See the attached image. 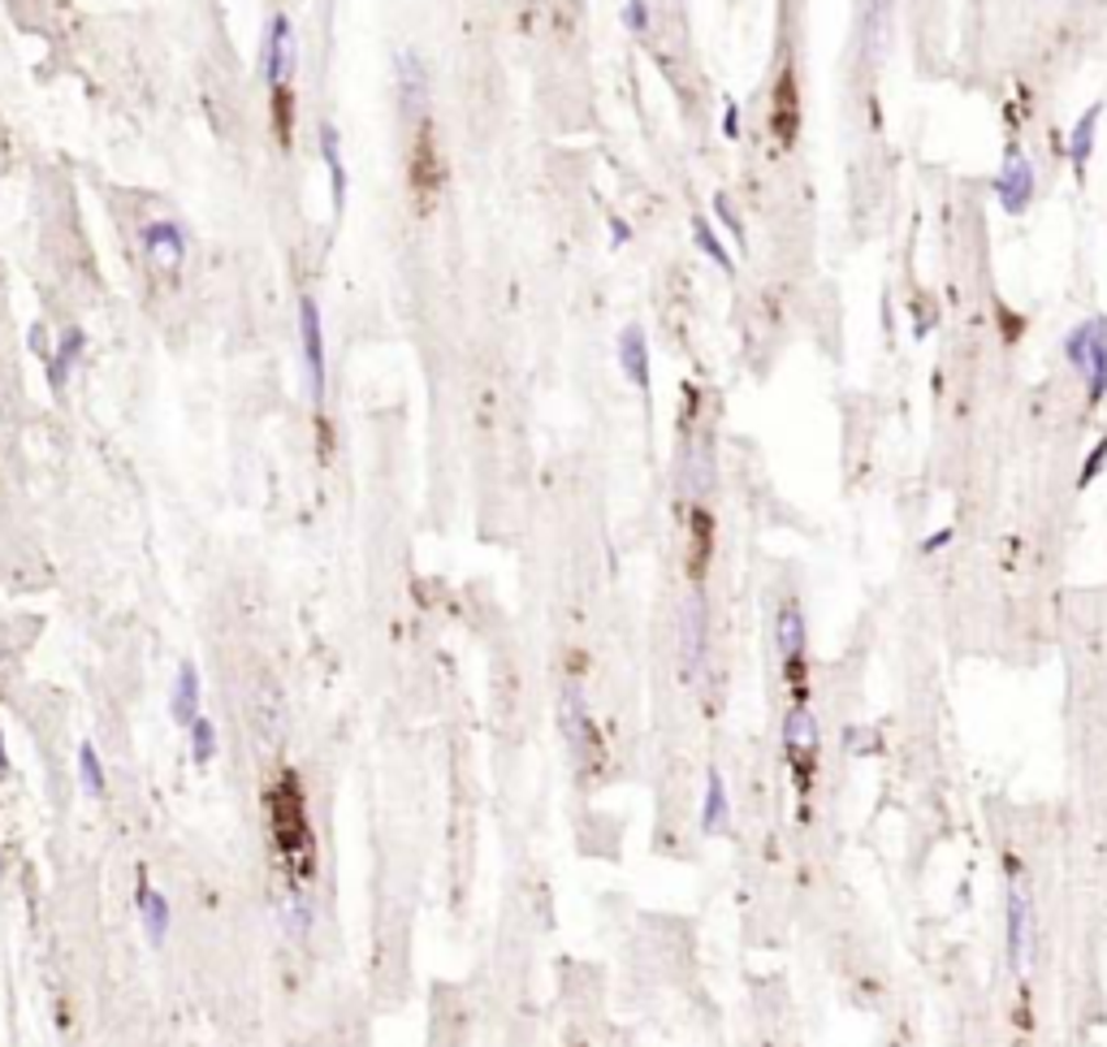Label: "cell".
I'll use <instances>...</instances> for the list:
<instances>
[{
  "label": "cell",
  "mask_w": 1107,
  "mask_h": 1047,
  "mask_svg": "<svg viewBox=\"0 0 1107 1047\" xmlns=\"http://www.w3.org/2000/svg\"><path fill=\"white\" fill-rule=\"evenodd\" d=\"M265 801H269V836H273L277 861L286 870V883L308 888V879L316 875V836L308 823V801H303L299 775L281 770Z\"/></svg>",
  "instance_id": "cell-1"
},
{
  "label": "cell",
  "mask_w": 1107,
  "mask_h": 1047,
  "mask_svg": "<svg viewBox=\"0 0 1107 1047\" xmlns=\"http://www.w3.org/2000/svg\"><path fill=\"white\" fill-rule=\"evenodd\" d=\"M774 654H779L792 705H805V698H809V624H805V606L796 593H787L774 606Z\"/></svg>",
  "instance_id": "cell-2"
},
{
  "label": "cell",
  "mask_w": 1107,
  "mask_h": 1047,
  "mask_svg": "<svg viewBox=\"0 0 1107 1047\" xmlns=\"http://www.w3.org/2000/svg\"><path fill=\"white\" fill-rule=\"evenodd\" d=\"M558 723H562V736H567L571 762L580 767V775L602 770V762H606V740H602V727H597V719L589 714V701H584V693H580V684H571V680L562 684Z\"/></svg>",
  "instance_id": "cell-3"
},
{
  "label": "cell",
  "mask_w": 1107,
  "mask_h": 1047,
  "mask_svg": "<svg viewBox=\"0 0 1107 1047\" xmlns=\"http://www.w3.org/2000/svg\"><path fill=\"white\" fill-rule=\"evenodd\" d=\"M818 719L809 705H787L783 714V754L792 767V783L801 792V801L809 805V792L818 783Z\"/></svg>",
  "instance_id": "cell-4"
},
{
  "label": "cell",
  "mask_w": 1107,
  "mask_h": 1047,
  "mask_svg": "<svg viewBox=\"0 0 1107 1047\" xmlns=\"http://www.w3.org/2000/svg\"><path fill=\"white\" fill-rule=\"evenodd\" d=\"M441 152H437V126L433 118L415 122L412 126V147H407V191H412L415 209L433 212L441 200Z\"/></svg>",
  "instance_id": "cell-5"
},
{
  "label": "cell",
  "mask_w": 1107,
  "mask_h": 1047,
  "mask_svg": "<svg viewBox=\"0 0 1107 1047\" xmlns=\"http://www.w3.org/2000/svg\"><path fill=\"white\" fill-rule=\"evenodd\" d=\"M801 122H805V113H801V74H796L792 62H783L774 82H770V118H765V131L779 143V152L796 147Z\"/></svg>",
  "instance_id": "cell-6"
},
{
  "label": "cell",
  "mask_w": 1107,
  "mask_h": 1047,
  "mask_svg": "<svg viewBox=\"0 0 1107 1047\" xmlns=\"http://www.w3.org/2000/svg\"><path fill=\"white\" fill-rule=\"evenodd\" d=\"M299 347H303V368H308V390L316 412H325V394H329V372H325V325H321V308L312 294L299 299Z\"/></svg>",
  "instance_id": "cell-7"
},
{
  "label": "cell",
  "mask_w": 1107,
  "mask_h": 1047,
  "mask_svg": "<svg viewBox=\"0 0 1107 1047\" xmlns=\"http://www.w3.org/2000/svg\"><path fill=\"white\" fill-rule=\"evenodd\" d=\"M294 70H299V40H294V26L286 13H273L269 26H265V40H260V78L265 87L277 91L286 82H294Z\"/></svg>",
  "instance_id": "cell-8"
},
{
  "label": "cell",
  "mask_w": 1107,
  "mask_h": 1047,
  "mask_svg": "<svg viewBox=\"0 0 1107 1047\" xmlns=\"http://www.w3.org/2000/svg\"><path fill=\"white\" fill-rule=\"evenodd\" d=\"M991 196H995V204L1008 212V216H1021V212L1035 204L1038 196V169L1035 160L1013 143L1008 147V165L995 174V182H991Z\"/></svg>",
  "instance_id": "cell-9"
},
{
  "label": "cell",
  "mask_w": 1107,
  "mask_h": 1047,
  "mask_svg": "<svg viewBox=\"0 0 1107 1047\" xmlns=\"http://www.w3.org/2000/svg\"><path fill=\"white\" fill-rule=\"evenodd\" d=\"M1013 866V879H1008V901H1004V931H1008V966L1013 970H1026V957H1030V917H1035V905H1030V892H1026V879Z\"/></svg>",
  "instance_id": "cell-10"
},
{
  "label": "cell",
  "mask_w": 1107,
  "mask_h": 1047,
  "mask_svg": "<svg viewBox=\"0 0 1107 1047\" xmlns=\"http://www.w3.org/2000/svg\"><path fill=\"white\" fill-rule=\"evenodd\" d=\"M705 649H709V615H705L701 589H692V598L680 611V667H684V680H696L705 671Z\"/></svg>",
  "instance_id": "cell-11"
},
{
  "label": "cell",
  "mask_w": 1107,
  "mask_h": 1047,
  "mask_svg": "<svg viewBox=\"0 0 1107 1047\" xmlns=\"http://www.w3.org/2000/svg\"><path fill=\"white\" fill-rule=\"evenodd\" d=\"M138 243H143V256H147V265H152V269L178 274V269H182V260H187V230H182L178 221H169V216L147 221V225H143V234H138Z\"/></svg>",
  "instance_id": "cell-12"
},
{
  "label": "cell",
  "mask_w": 1107,
  "mask_h": 1047,
  "mask_svg": "<svg viewBox=\"0 0 1107 1047\" xmlns=\"http://www.w3.org/2000/svg\"><path fill=\"white\" fill-rule=\"evenodd\" d=\"M394 82H399V113H403L412 126L415 122H424V118H428V91H433V82H428V70H424V62H420L415 53H403V57H399Z\"/></svg>",
  "instance_id": "cell-13"
},
{
  "label": "cell",
  "mask_w": 1107,
  "mask_h": 1047,
  "mask_svg": "<svg viewBox=\"0 0 1107 1047\" xmlns=\"http://www.w3.org/2000/svg\"><path fill=\"white\" fill-rule=\"evenodd\" d=\"M709 559H714V515L705 502H692L689 506V580L692 589L705 584V571H709Z\"/></svg>",
  "instance_id": "cell-14"
},
{
  "label": "cell",
  "mask_w": 1107,
  "mask_h": 1047,
  "mask_svg": "<svg viewBox=\"0 0 1107 1047\" xmlns=\"http://www.w3.org/2000/svg\"><path fill=\"white\" fill-rule=\"evenodd\" d=\"M82 355H87V334H82L78 325L62 330L57 347L48 350V359H44V377H48V390H53V394H66L69 372L82 364Z\"/></svg>",
  "instance_id": "cell-15"
},
{
  "label": "cell",
  "mask_w": 1107,
  "mask_h": 1047,
  "mask_svg": "<svg viewBox=\"0 0 1107 1047\" xmlns=\"http://www.w3.org/2000/svg\"><path fill=\"white\" fill-rule=\"evenodd\" d=\"M200 705H204V684H200V667L195 662H182L178 676H174V689H169V714L178 727H191L200 719Z\"/></svg>",
  "instance_id": "cell-16"
},
{
  "label": "cell",
  "mask_w": 1107,
  "mask_h": 1047,
  "mask_svg": "<svg viewBox=\"0 0 1107 1047\" xmlns=\"http://www.w3.org/2000/svg\"><path fill=\"white\" fill-rule=\"evenodd\" d=\"M138 917H143V935L152 948H165L169 944V926H174V913H169V901L165 892H156L147 883V875H138Z\"/></svg>",
  "instance_id": "cell-17"
},
{
  "label": "cell",
  "mask_w": 1107,
  "mask_h": 1047,
  "mask_svg": "<svg viewBox=\"0 0 1107 1047\" xmlns=\"http://www.w3.org/2000/svg\"><path fill=\"white\" fill-rule=\"evenodd\" d=\"M277 922H281V931H286L290 939H308V931H312V922H316V909H312L308 888L286 883V892L277 896Z\"/></svg>",
  "instance_id": "cell-18"
},
{
  "label": "cell",
  "mask_w": 1107,
  "mask_h": 1047,
  "mask_svg": "<svg viewBox=\"0 0 1107 1047\" xmlns=\"http://www.w3.org/2000/svg\"><path fill=\"white\" fill-rule=\"evenodd\" d=\"M619 368L636 390H649V338L640 325H627L619 334Z\"/></svg>",
  "instance_id": "cell-19"
},
{
  "label": "cell",
  "mask_w": 1107,
  "mask_h": 1047,
  "mask_svg": "<svg viewBox=\"0 0 1107 1047\" xmlns=\"http://www.w3.org/2000/svg\"><path fill=\"white\" fill-rule=\"evenodd\" d=\"M1099 122H1104V100H1095V104L1073 122V131H1069V165H1073L1077 174H1082V169L1091 165V156H1095Z\"/></svg>",
  "instance_id": "cell-20"
},
{
  "label": "cell",
  "mask_w": 1107,
  "mask_h": 1047,
  "mask_svg": "<svg viewBox=\"0 0 1107 1047\" xmlns=\"http://www.w3.org/2000/svg\"><path fill=\"white\" fill-rule=\"evenodd\" d=\"M731 823V801H727V783L718 770H705V797H701V832L705 836H723Z\"/></svg>",
  "instance_id": "cell-21"
},
{
  "label": "cell",
  "mask_w": 1107,
  "mask_h": 1047,
  "mask_svg": "<svg viewBox=\"0 0 1107 1047\" xmlns=\"http://www.w3.org/2000/svg\"><path fill=\"white\" fill-rule=\"evenodd\" d=\"M286 727H290V719H286V701H281V693H273V701H256V705H251V732H256V745L277 749V745L286 740Z\"/></svg>",
  "instance_id": "cell-22"
},
{
  "label": "cell",
  "mask_w": 1107,
  "mask_h": 1047,
  "mask_svg": "<svg viewBox=\"0 0 1107 1047\" xmlns=\"http://www.w3.org/2000/svg\"><path fill=\"white\" fill-rule=\"evenodd\" d=\"M321 160H325V169H329V187H334V209L343 212L346 209V191H350V178H346V165H343V135H338V126H321Z\"/></svg>",
  "instance_id": "cell-23"
},
{
  "label": "cell",
  "mask_w": 1107,
  "mask_h": 1047,
  "mask_svg": "<svg viewBox=\"0 0 1107 1047\" xmlns=\"http://www.w3.org/2000/svg\"><path fill=\"white\" fill-rule=\"evenodd\" d=\"M1086 381V408H1099L1107 399V316L1099 312V325H1095V347H1091V364L1082 372Z\"/></svg>",
  "instance_id": "cell-24"
},
{
  "label": "cell",
  "mask_w": 1107,
  "mask_h": 1047,
  "mask_svg": "<svg viewBox=\"0 0 1107 1047\" xmlns=\"http://www.w3.org/2000/svg\"><path fill=\"white\" fill-rule=\"evenodd\" d=\"M78 788H82V797H91V801H104V797H109V775H104V762H100L96 740H82V745H78Z\"/></svg>",
  "instance_id": "cell-25"
},
{
  "label": "cell",
  "mask_w": 1107,
  "mask_h": 1047,
  "mask_svg": "<svg viewBox=\"0 0 1107 1047\" xmlns=\"http://www.w3.org/2000/svg\"><path fill=\"white\" fill-rule=\"evenodd\" d=\"M269 118H273V135L281 147L294 143V122H299V100H294V82L269 91Z\"/></svg>",
  "instance_id": "cell-26"
},
{
  "label": "cell",
  "mask_w": 1107,
  "mask_h": 1047,
  "mask_svg": "<svg viewBox=\"0 0 1107 1047\" xmlns=\"http://www.w3.org/2000/svg\"><path fill=\"white\" fill-rule=\"evenodd\" d=\"M692 238H696V247H701V256H709L723 274H731L736 269V260H731V252H727V243L718 238V230L705 221V216H692Z\"/></svg>",
  "instance_id": "cell-27"
},
{
  "label": "cell",
  "mask_w": 1107,
  "mask_h": 1047,
  "mask_svg": "<svg viewBox=\"0 0 1107 1047\" xmlns=\"http://www.w3.org/2000/svg\"><path fill=\"white\" fill-rule=\"evenodd\" d=\"M187 736H191V740H187V745H191V762H195V767H208V762L216 758V745H221V740H216V723H212L208 714H200V719L187 727Z\"/></svg>",
  "instance_id": "cell-28"
},
{
  "label": "cell",
  "mask_w": 1107,
  "mask_h": 1047,
  "mask_svg": "<svg viewBox=\"0 0 1107 1047\" xmlns=\"http://www.w3.org/2000/svg\"><path fill=\"white\" fill-rule=\"evenodd\" d=\"M623 26L631 31V35H645L649 26H653V9H649V0H623Z\"/></svg>",
  "instance_id": "cell-29"
},
{
  "label": "cell",
  "mask_w": 1107,
  "mask_h": 1047,
  "mask_svg": "<svg viewBox=\"0 0 1107 1047\" xmlns=\"http://www.w3.org/2000/svg\"><path fill=\"white\" fill-rule=\"evenodd\" d=\"M1104 468H1107V437H1099V442H1095V450H1091V455H1086V464H1082V481H1077V486L1082 489L1095 486Z\"/></svg>",
  "instance_id": "cell-30"
},
{
  "label": "cell",
  "mask_w": 1107,
  "mask_h": 1047,
  "mask_svg": "<svg viewBox=\"0 0 1107 1047\" xmlns=\"http://www.w3.org/2000/svg\"><path fill=\"white\" fill-rule=\"evenodd\" d=\"M714 216L731 230V238H736V243H745V221H740V212H736V204H731L727 196H714Z\"/></svg>",
  "instance_id": "cell-31"
},
{
  "label": "cell",
  "mask_w": 1107,
  "mask_h": 1047,
  "mask_svg": "<svg viewBox=\"0 0 1107 1047\" xmlns=\"http://www.w3.org/2000/svg\"><path fill=\"white\" fill-rule=\"evenodd\" d=\"M999 330L1008 334V343H1017V338L1026 334V321H1021L1013 308H1004V303H999Z\"/></svg>",
  "instance_id": "cell-32"
},
{
  "label": "cell",
  "mask_w": 1107,
  "mask_h": 1047,
  "mask_svg": "<svg viewBox=\"0 0 1107 1047\" xmlns=\"http://www.w3.org/2000/svg\"><path fill=\"white\" fill-rule=\"evenodd\" d=\"M723 135L740 140V104L736 100H727V109H723Z\"/></svg>",
  "instance_id": "cell-33"
},
{
  "label": "cell",
  "mask_w": 1107,
  "mask_h": 1047,
  "mask_svg": "<svg viewBox=\"0 0 1107 1047\" xmlns=\"http://www.w3.org/2000/svg\"><path fill=\"white\" fill-rule=\"evenodd\" d=\"M948 542H952V533H948V528H943V533H939V537H926V542H921V555H935V550H943V546H948Z\"/></svg>",
  "instance_id": "cell-34"
},
{
  "label": "cell",
  "mask_w": 1107,
  "mask_h": 1047,
  "mask_svg": "<svg viewBox=\"0 0 1107 1047\" xmlns=\"http://www.w3.org/2000/svg\"><path fill=\"white\" fill-rule=\"evenodd\" d=\"M611 230H615V243H627L631 238V225L623 216H611Z\"/></svg>",
  "instance_id": "cell-35"
},
{
  "label": "cell",
  "mask_w": 1107,
  "mask_h": 1047,
  "mask_svg": "<svg viewBox=\"0 0 1107 1047\" xmlns=\"http://www.w3.org/2000/svg\"><path fill=\"white\" fill-rule=\"evenodd\" d=\"M31 350H40V355H44V350H48V343H44V330H40V325H35V330H31Z\"/></svg>",
  "instance_id": "cell-36"
},
{
  "label": "cell",
  "mask_w": 1107,
  "mask_h": 1047,
  "mask_svg": "<svg viewBox=\"0 0 1107 1047\" xmlns=\"http://www.w3.org/2000/svg\"><path fill=\"white\" fill-rule=\"evenodd\" d=\"M9 779V754H4V736H0V783Z\"/></svg>",
  "instance_id": "cell-37"
},
{
  "label": "cell",
  "mask_w": 1107,
  "mask_h": 1047,
  "mask_svg": "<svg viewBox=\"0 0 1107 1047\" xmlns=\"http://www.w3.org/2000/svg\"><path fill=\"white\" fill-rule=\"evenodd\" d=\"M4 870H9V861H4V848H0V879H4Z\"/></svg>",
  "instance_id": "cell-38"
}]
</instances>
